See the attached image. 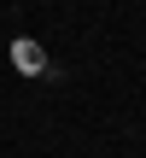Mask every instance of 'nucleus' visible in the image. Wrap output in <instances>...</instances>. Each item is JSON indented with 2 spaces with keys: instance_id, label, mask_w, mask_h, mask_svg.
<instances>
[{
  "instance_id": "f257e3e1",
  "label": "nucleus",
  "mask_w": 146,
  "mask_h": 158,
  "mask_svg": "<svg viewBox=\"0 0 146 158\" xmlns=\"http://www.w3.org/2000/svg\"><path fill=\"white\" fill-rule=\"evenodd\" d=\"M12 64H18L23 76H47V70H53V59H47V47H41L35 35H18V41H12Z\"/></svg>"
}]
</instances>
